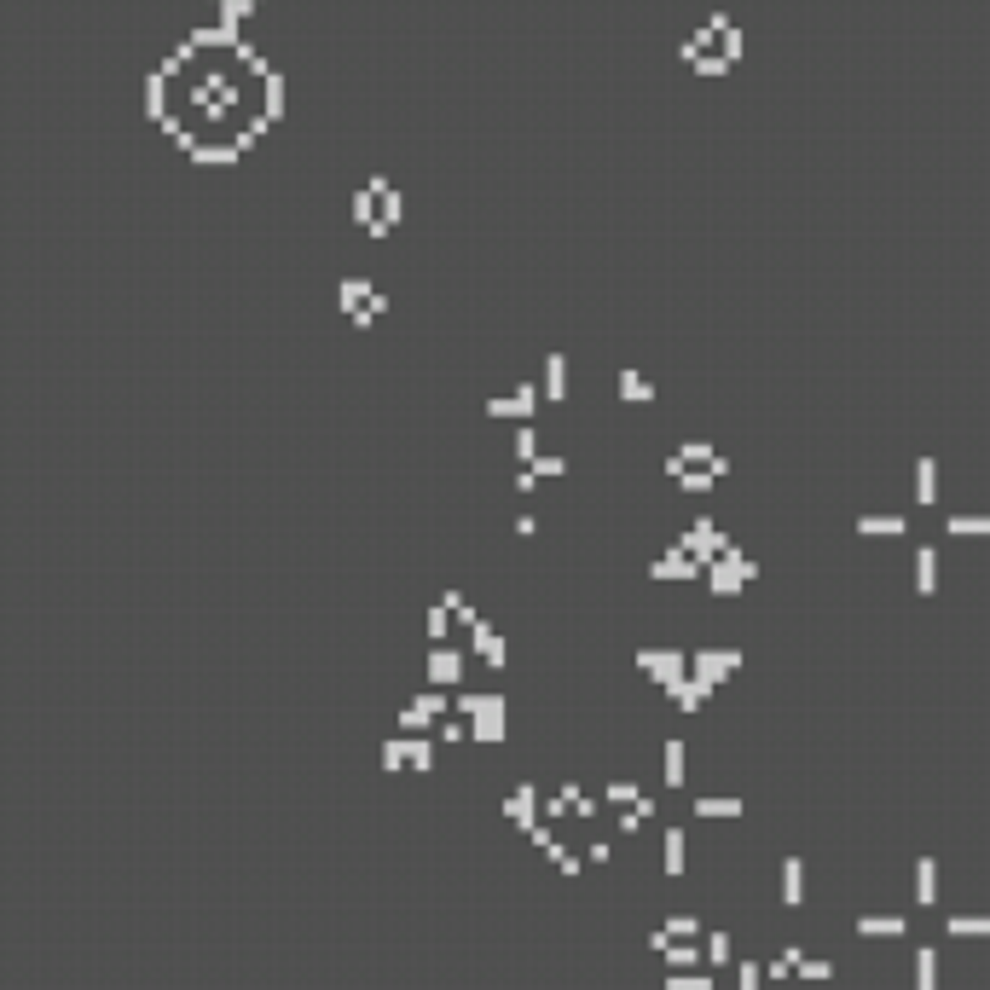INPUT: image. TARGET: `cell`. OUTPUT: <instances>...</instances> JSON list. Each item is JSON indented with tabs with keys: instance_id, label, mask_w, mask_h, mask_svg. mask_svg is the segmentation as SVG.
Listing matches in <instances>:
<instances>
[{
	"instance_id": "6da1fadb",
	"label": "cell",
	"mask_w": 990,
	"mask_h": 990,
	"mask_svg": "<svg viewBox=\"0 0 990 990\" xmlns=\"http://www.w3.org/2000/svg\"><path fill=\"white\" fill-rule=\"evenodd\" d=\"M736 53H741V41H736V30H730L724 18H713V23H707V30L690 41V47H683V58H690L695 70H707V76H718V70H724Z\"/></svg>"
},
{
	"instance_id": "7a4b0ae2",
	"label": "cell",
	"mask_w": 990,
	"mask_h": 990,
	"mask_svg": "<svg viewBox=\"0 0 990 990\" xmlns=\"http://www.w3.org/2000/svg\"><path fill=\"white\" fill-rule=\"evenodd\" d=\"M353 215H360V226H371L377 238H383L388 226H394V215H400V203H394V191L383 186V180H371V186L360 191V203H353Z\"/></svg>"
}]
</instances>
